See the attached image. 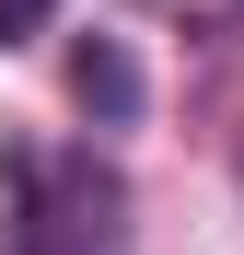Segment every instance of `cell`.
Listing matches in <instances>:
<instances>
[{
	"instance_id": "cell-1",
	"label": "cell",
	"mask_w": 244,
	"mask_h": 255,
	"mask_svg": "<svg viewBox=\"0 0 244 255\" xmlns=\"http://www.w3.org/2000/svg\"><path fill=\"white\" fill-rule=\"evenodd\" d=\"M70 93L93 105V116H140V70H128V47H105V35H93V47L70 58Z\"/></svg>"
},
{
	"instance_id": "cell-2",
	"label": "cell",
	"mask_w": 244,
	"mask_h": 255,
	"mask_svg": "<svg viewBox=\"0 0 244 255\" xmlns=\"http://www.w3.org/2000/svg\"><path fill=\"white\" fill-rule=\"evenodd\" d=\"M47 12H58V0H0V47H23V35H47Z\"/></svg>"
}]
</instances>
